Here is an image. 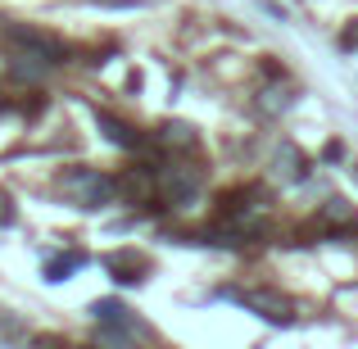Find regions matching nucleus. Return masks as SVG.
<instances>
[{"mask_svg":"<svg viewBox=\"0 0 358 349\" xmlns=\"http://www.w3.org/2000/svg\"><path fill=\"white\" fill-rule=\"evenodd\" d=\"M59 191L73 204H82V209H100V204H109L118 195V186L105 173H96V168H73V173L59 177Z\"/></svg>","mask_w":358,"mask_h":349,"instance_id":"obj_1","label":"nucleus"},{"mask_svg":"<svg viewBox=\"0 0 358 349\" xmlns=\"http://www.w3.org/2000/svg\"><path fill=\"white\" fill-rule=\"evenodd\" d=\"M200 173L195 168H164L159 173V191H164V200L173 204V209H191L195 200H200Z\"/></svg>","mask_w":358,"mask_h":349,"instance_id":"obj_2","label":"nucleus"},{"mask_svg":"<svg viewBox=\"0 0 358 349\" xmlns=\"http://www.w3.org/2000/svg\"><path fill=\"white\" fill-rule=\"evenodd\" d=\"M241 304H245V308H254L263 322H281V327L290 322V304H286L281 295H272V290H245Z\"/></svg>","mask_w":358,"mask_h":349,"instance_id":"obj_3","label":"nucleus"},{"mask_svg":"<svg viewBox=\"0 0 358 349\" xmlns=\"http://www.w3.org/2000/svg\"><path fill=\"white\" fill-rule=\"evenodd\" d=\"M9 36H14L18 45H27V50H36V59H41V64H59V59H64V45L55 41V36H45V32H32V27H14Z\"/></svg>","mask_w":358,"mask_h":349,"instance_id":"obj_4","label":"nucleus"},{"mask_svg":"<svg viewBox=\"0 0 358 349\" xmlns=\"http://www.w3.org/2000/svg\"><path fill=\"white\" fill-rule=\"evenodd\" d=\"M304 173H308V164H304V155H299V145L286 141V145L277 150V177H286V182H304Z\"/></svg>","mask_w":358,"mask_h":349,"instance_id":"obj_5","label":"nucleus"},{"mask_svg":"<svg viewBox=\"0 0 358 349\" xmlns=\"http://www.w3.org/2000/svg\"><path fill=\"white\" fill-rule=\"evenodd\" d=\"M159 145H168V150H195V145H200V136H195L191 122H164V127H159Z\"/></svg>","mask_w":358,"mask_h":349,"instance_id":"obj_6","label":"nucleus"},{"mask_svg":"<svg viewBox=\"0 0 358 349\" xmlns=\"http://www.w3.org/2000/svg\"><path fill=\"white\" fill-rule=\"evenodd\" d=\"M105 268L114 272V281H122V286H131V281H141V272H145V263L136 259V254H109Z\"/></svg>","mask_w":358,"mask_h":349,"instance_id":"obj_7","label":"nucleus"},{"mask_svg":"<svg viewBox=\"0 0 358 349\" xmlns=\"http://www.w3.org/2000/svg\"><path fill=\"white\" fill-rule=\"evenodd\" d=\"M96 122H100V131H105L114 145H122V150H136V145H141V136L127 127V122H118L114 114H96Z\"/></svg>","mask_w":358,"mask_h":349,"instance_id":"obj_8","label":"nucleus"},{"mask_svg":"<svg viewBox=\"0 0 358 349\" xmlns=\"http://www.w3.org/2000/svg\"><path fill=\"white\" fill-rule=\"evenodd\" d=\"M322 222H327V227H336V232H341V227H354V222H358V209H354L350 200H341V195H336V200L322 204Z\"/></svg>","mask_w":358,"mask_h":349,"instance_id":"obj_9","label":"nucleus"},{"mask_svg":"<svg viewBox=\"0 0 358 349\" xmlns=\"http://www.w3.org/2000/svg\"><path fill=\"white\" fill-rule=\"evenodd\" d=\"M82 263H87L82 254H59V259H45V281H69Z\"/></svg>","mask_w":358,"mask_h":349,"instance_id":"obj_10","label":"nucleus"},{"mask_svg":"<svg viewBox=\"0 0 358 349\" xmlns=\"http://www.w3.org/2000/svg\"><path fill=\"white\" fill-rule=\"evenodd\" d=\"M91 318H96V322H127V308H122L118 299H96V304H91Z\"/></svg>","mask_w":358,"mask_h":349,"instance_id":"obj_11","label":"nucleus"},{"mask_svg":"<svg viewBox=\"0 0 358 349\" xmlns=\"http://www.w3.org/2000/svg\"><path fill=\"white\" fill-rule=\"evenodd\" d=\"M259 109H268V114H281V109H290V96H286V91H263Z\"/></svg>","mask_w":358,"mask_h":349,"instance_id":"obj_12","label":"nucleus"},{"mask_svg":"<svg viewBox=\"0 0 358 349\" xmlns=\"http://www.w3.org/2000/svg\"><path fill=\"white\" fill-rule=\"evenodd\" d=\"M341 50H358V18H350V27L341 32Z\"/></svg>","mask_w":358,"mask_h":349,"instance_id":"obj_13","label":"nucleus"},{"mask_svg":"<svg viewBox=\"0 0 358 349\" xmlns=\"http://www.w3.org/2000/svg\"><path fill=\"white\" fill-rule=\"evenodd\" d=\"M322 159H327V164H336V159H345V145H341V141H331V145L322 150Z\"/></svg>","mask_w":358,"mask_h":349,"instance_id":"obj_14","label":"nucleus"}]
</instances>
